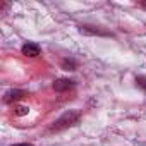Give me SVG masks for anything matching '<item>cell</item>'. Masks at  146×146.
I'll return each mask as SVG.
<instances>
[{
    "label": "cell",
    "instance_id": "cell-5",
    "mask_svg": "<svg viewBox=\"0 0 146 146\" xmlns=\"http://www.w3.org/2000/svg\"><path fill=\"white\" fill-rule=\"evenodd\" d=\"M81 35H107V33H103V31H100V29H95L93 26H81Z\"/></svg>",
    "mask_w": 146,
    "mask_h": 146
},
{
    "label": "cell",
    "instance_id": "cell-8",
    "mask_svg": "<svg viewBox=\"0 0 146 146\" xmlns=\"http://www.w3.org/2000/svg\"><path fill=\"white\" fill-rule=\"evenodd\" d=\"M136 83H137V86H139V88H143V90L146 91V78H144V76L136 78Z\"/></svg>",
    "mask_w": 146,
    "mask_h": 146
},
{
    "label": "cell",
    "instance_id": "cell-4",
    "mask_svg": "<svg viewBox=\"0 0 146 146\" xmlns=\"http://www.w3.org/2000/svg\"><path fill=\"white\" fill-rule=\"evenodd\" d=\"M72 86H74V83L69 81V79H57V81L53 83V90H55V91H65V90H69V88H72Z\"/></svg>",
    "mask_w": 146,
    "mask_h": 146
},
{
    "label": "cell",
    "instance_id": "cell-1",
    "mask_svg": "<svg viewBox=\"0 0 146 146\" xmlns=\"http://www.w3.org/2000/svg\"><path fill=\"white\" fill-rule=\"evenodd\" d=\"M79 117H81V113H79L78 110H69V112H65L62 117H58V119L53 122V125L50 127V131H62V129H67V127H70V125H74V124L79 120Z\"/></svg>",
    "mask_w": 146,
    "mask_h": 146
},
{
    "label": "cell",
    "instance_id": "cell-6",
    "mask_svg": "<svg viewBox=\"0 0 146 146\" xmlns=\"http://www.w3.org/2000/svg\"><path fill=\"white\" fill-rule=\"evenodd\" d=\"M14 110H16V115H19V117H23V115H28V113H29V107H26V105H17Z\"/></svg>",
    "mask_w": 146,
    "mask_h": 146
},
{
    "label": "cell",
    "instance_id": "cell-9",
    "mask_svg": "<svg viewBox=\"0 0 146 146\" xmlns=\"http://www.w3.org/2000/svg\"><path fill=\"white\" fill-rule=\"evenodd\" d=\"M11 146H33L31 143H19V144H11Z\"/></svg>",
    "mask_w": 146,
    "mask_h": 146
},
{
    "label": "cell",
    "instance_id": "cell-7",
    "mask_svg": "<svg viewBox=\"0 0 146 146\" xmlns=\"http://www.w3.org/2000/svg\"><path fill=\"white\" fill-rule=\"evenodd\" d=\"M62 67H64L65 70H74V69H76V62H74V60H64V62H62Z\"/></svg>",
    "mask_w": 146,
    "mask_h": 146
},
{
    "label": "cell",
    "instance_id": "cell-2",
    "mask_svg": "<svg viewBox=\"0 0 146 146\" xmlns=\"http://www.w3.org/2000/svg\"><path fill=\"white\" fill-rule=\"evenodd\" d=\"M21 50H23V55H26V57H31V58L40 55V46H38L36 43H31V41L24 43Z\"/></svg>",
    "mask_w": 146,
    "mask_h": 146
},
{
    "label": "cell",
    "instance_id": "cell-3",
    "mask_svg": "<svg viewBox=\"0 0 146 146\" xmlns=\"http://www.w3.org/2000/svg\"><path fill=\"white\" fill-rule=\"evenodd\" d=\"M26 96V91H23V90H11L7 95H5V103H12V102H17V100H21V98H24Z\"/></svg>",
    "mask_w": 146,
    "mask_h": 146
}]
</instances>
